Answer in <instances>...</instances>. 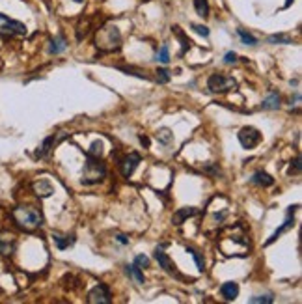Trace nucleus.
Wrapping results in <instances>:
<instances>
[{"instance_id":"nucleus-15","label":"nucleus","mask_w":302,"mask_h":304,"mask_svg":"<svg viewBox=\"0 0 302 304\" xmlns=\"http://www.w3.org/2000/svg\"><path fill=\"white\" fill-rule=\"evenodd\" d=\"M220 295L226 298V300H235L237 295H239V285H237V282H224V284L220 285Z\"/></svg>"},{"instance_id":"nucleus-9","label":"nucleus","mask_w":302,"mask_h":304,"mask_svg":"<svg viewBox=\"0 0 302 304\" xmlns=\"http://www.w3.org/2000/svg\"><path fill=\"white\" fill-rule=\"evenodd\" d=\"M63 138H67V133H58V134H50L49 138L43 140V144H41V147H39L38 151H36V155L38 157H43V155H47V153L52 149V147L56 146L58 142H62Z\"/></svg>"},{"instance_id":"nucleus-21","label":"nucleus","mask_w":302,"mask_h":304,"mask_svg":"<svg viewBox=\"0 0 302 304\" xmlns=\"http://www.w3.org/2000/svg\"><path fill=\"white\" fill-rule=\"evenodd\" d=\"M237 36H239L241 41L245 45H250V47H256V45H258V39L254 38L250 32H246L245 28H237Z\"/></svg>"},{"instance_id":"nucleus-17","label":"nucleus","mask_w":302,"mask_h":304,"mask_svg":"<svg viewBox=\"0 0 302 304\" xmlns=\"http://www.w3.org/2000/svg\"><path fill=\"white\" fill-rule=\"evenodd\" d=\"M65 49H67V43H65V38H63V36H56L49 45L50 54H60V52H63Z\"/></svg>"},{"instance_id":"nucleus-28","label":"nucleus","mask_w":302,"mask_h":304,"mask_svg":"<svg viewBox=\"0 0 302 304\" xmlns=\"http://www.w3.org/2000/svg\"><path fill=\"white\" fill-rule=\"evenodd\" d=\"M170 79H172V73L168 69H159L157 71V81L161 84H166L168 81H170Z\"/></svg>"},{"instance_id":"nucleus-1","label":"nucleus","mask_w":302,"mask_h":304,"mask_svg":"<svg viewBox=\"0 0 302 304\" xmlns=\"http://www.w3.org/2000/svg\"><path fill=\"white\" fill-rule=\"evenodd\" d=\"M13 220L17 222V226L26 232H32V230L39 228L43 224V215L41 211L32 207V205H19L13 209Z\"/></svg>"},{"instance_id":"nucleus-36","label":"nucleus","mask_w":302,"mask_h":304,"mask_svg":"<svg viewBox=\"0 0 302 304\" xmlns=\"http://www.w3.org/2000/svg\"><path fill=\"white\" fill-rule=\"evenodd\" d=\"M75 2H84V0H75Z\"/></svg>"},{"instance_id":"nucleus-31","label":"nucleus","mask_w":302,"mask_h":304,"mask_svg":"<svg viewBox=\"0 0 302 304\" xmlns=\"http://www.w3.org/2000/svg\"><path fill=\"white\" fill-rule=\"evenodd\" d=\"M192 28H194V32H198L200 36H203V38H207L209 36V28L203 25H192Z\"/></svg>"},{"instance_id":"nucleus-13","label":"nucleus","mask_w":302,"mask_h":304,"mask_svg":"<svg viewBox=\"0 0 302 304\" xmlns=\"http://www.w3.org/2000/svg\"><path fill=\"white\" fill-rule=\"evenodd\" d=\"M32 189L36 192V196H39V198H49L54 194V187H52L50 181H47V179H39V181H36V183L32 185Z\"/></svg>"},{"instance_id":"nucleus-30","label":"nucleus","mask_w":302,"mask_h":304,"mask_svg":"<svg viewBox=\"0 0 302 304\" xmlns=\"http://www.w3.org/2000/svg\"><path fill=\"white\" fill-rule=\"evenodd\" d=\"M274 298H272V295H259V297H252L250 302L252 304H258V302H265V304H271Z\"/></svg>"},{"instance_id":"nucleus-35","label":"nucleus","mask_w":302,"mask_h":304,"mask_svg":"<svg viewBox=\"0 0 302 304\" xmlns=\"http://www.w3.org/2000/svg\"><path fill=\"white\" fill-rule=\"evenodd\" d=\"M291 4H293V0H287V2H285V8H289Z\"/></svg>"},{"instance_id":"nucleus-4","label":"nucleus","mask_w":302,"mask_h":304,"mask_svg":"<svg viewBox=\"0 0 302 304\" xmlns=\"http://www.w3.org/2000/svg\"><path fill=\"white\" fill-rule=\"evenodd\" d=\"M207 88L213 92V94H224V92H230V90H235L237 88V83L233 77H228V75H211L207 81Z\"/></svg>"},{"instance_id":"nucleus-32","label":"nucleus","mask_w":302,"mask_h":304,"mask_svg":"<svg viewBox=\"0 0 302 304\" xmlns=\"http://www.w3.org/2000/svg\"><path fill=\"white\" fill-rule=\"evenodd\" d=\"M237 62V54L233 51H230V52H226V56H224V63H235Z\"/></svg>"},{"instance_id":"nucleus-5","label":"nucleus","mask_w":302,"mask_h":304,"mask_svg":"<svg viewBox=\"0 0 302 304\" xmlns=\"http://www.w3.org/2000/svg\"><path fill=\"white\" fill-rule=\"evenodd\" d=\"M0 34H4V36H25L26 26L19 21H13L8 15L0 13Z\"/></svg>"},{"instance_id":"nucleus-3","label":"nucleus","mask_w":302,"mask_h":304,"mask_svg":"<svg viewBox=\"0 0 302 304\" xmlns=\"http://www.w3.org/2000/svg\"><path fill=\"white\" fill-rule=\"evenodd\" d=\"M86 165H84V172H82V183L84 185H95L99 183L101 179L107 176V168L103 165V161L99 157L88 155L86 153Z\"/></svg>"},{"instance_id":"nucleus-23","label":"nucleus","mask_w":302,"mask_h":304,"mask_svg":"<svg viewBox=\"0 0 302 304\" xmlns=\"http://www.w3.org/2000/svg\"><path fill=\"white\" fill-rule=\"evenodd\" d=\"M194 8H196V13L203 17V19H207L209 17V2L207 0H194Z\"/></svg>"},{"instance_id":"nucleus-22","label":"nucleus","mask_w":302,"mask_h":304,"mask_svg":"<svg viewBox=\"0 0 302 304\" xmlns=\"http://www.w3.org/2000/svg\"><path fill=\"white\" fill-rule=\"evenodd\" d=\"M125 273L129 274V276H132L138 284H144L145 282L144 274H142V269H138L136 265H125Z\"/></svg>"},{"instance_id":"nucleus-34","label":"nucleus","mask_w":302,"mask_h":304,"mask_svg":"<svg viewBox=\"0 0 302 304\" xmlns=\"http://www.w3.org/2000/svg\"><path fill=\"white\" fill-rule=\"evenodd\" d=\"M140 142H142V144H144L145 147L149 146V138H145V136H140Z\"/></svg>"},{"instance_id":"nucleus-18","label":"nucleus","mask_w":302,"mask_h":304,"mask_svg":"<svg viewBox=\"0 0 302 304\" xmlns=\"http://www.w3.org/2000/svg\"><path fill=\"white\" fill-rule=\"evenodd\" d=\"M261 107H263L265 110H276V108L280 107V95H278V94H269L263 99Z\"/></svg>"},{"instance_id":"nucleus-10","label":"nucleus","mask_w":302,"mask_h":304,"mask_svg":"<svg viewBox=\"0 0 302 304\" xmlns=\"http://www.w3.org/2000/svg\"><path fill=\"white\" fill-rule=\"evenodd\" d=\"M295 211H296V207H289V209H287V216H285L283 224L276 230V232H274V234H272V237L269 239V241H267V245L274 243V241L278 239V237H280V235L283 234V232H287V230L293 228V224H295Z\"/></svg>"},{"instance_id":"nucleus-11","label":"nucleus","mask_w":302,"mask_h":304,"mask_svg":"<svg viewBox=\"0 0 302 304\" xmlns=\"http://www.w3.org/2000/svg\"><path fill=\"white\" fill-rule=\"evenodd\" d=\"M15 235L10 234V232H0V254L4 256H10V254L15 250Z\"/></svg>"},{"instance_id":"nucleus-20","label":"nucleus","mask_w":302,"mask_h":304,"mask_svg":"<svg viewBox=\"0 0 302 304\" xmlns=\"http://www.w3.org/2000/svg\"><path fill=\"white\" fill-rule=\"evenodd\" d=\"M157 140L163 144V146H172V142H174V133H172L170 129L163 127V129H159L157 131Z\"/></svg>"},{"instance_id":"nucleus-7","label":"nucleus","mask_w":302,"mask_h":304,"mask_svg":"<svg viewBox=\"0 0 302 304\" xmlns=\"http://www.w3.org/2000/svg\"><path fill=\"white\" fill-rule=\"evenodd\" d=\"M112 295H110V289H108L105 284L95 285L94 289L88 293V302L90 304H110L112 300Z\"/></svg>"},{"instance_id":"nucleus-24","label":"nucleus","mask_w":302,"mask_h":304,"mask_svg":"<svg viewBox=\"0 0 302 304\" xmlns=\"http://www.w3.org/2000/svg\"><path fill=\"white\" fill-rule=\"evenodd\" d=\"M187 252L194 258V261H196V265H198V271L200 273H203L205 271V263H203V258H201V254L198 252V250H194V248H187Z\"/></svg>"},{"instance_id":"nucleus-25","label":"nucleus","mask_w":302,"mask_h":304,"mask_svg":"<svg viewBox=\"0 0 302 304\" xmlns=\"http://www.w3.org/2000/svg\"><path fill=\"white\" fill-rule=\"evenodd\" d=\"M155 60L161 62V63L170 62V51H168V45H163V47H161V51L157 52V58H155Z\"/></svg>"},{"instance_id":"nucleus-16","label":"nucleus","mask_w":302,"mask_h":304,"mask_svg":"<svg viewBox=\"0 0 302 304\" xmlns=\"http://www.w3.org/2000/svg\"><path fill=\"white\" fill-rule=\"evenodd\" d=\"M250 181L254 185H259V187H271V185H274V178H271V176L265 174V172H256L250 178Z\"/></svg>"},{"instance_id":"nucleus-12","label":"nucleus","mask_w":302,"mask_h":304,"mask_svg":"<svg viewBox=\"0 0 302 304\" xmlns=\"http://www.w3.org/2000/svg\"><path fill=\"white\" fill-rule=\"evenodd\" d=\"M120 165H121V174H123L125 178H129L132 172H134V168L140 165V155L138 153H129Z\"/></svg>"},{"instance_id":"nucleus-8","label":"nucleus","mask_w":302,"mask_h":304,"mask_svg":"<svg viewBox=\"0 0 302 304\" xmlns=\"http://www.w3.org/2000/svg\"><path fill=\"white\" fill-rule=\"evenodd\" d=\"M155 260L159 261V265L163 267V269L168 274H172V276H176V278H181L183 280V276L179 274V271H177V267L174 265V261H172L170 258H168V256L164 254V250L161 247L155 248Z\"/></svg>"},{"instance_id":"nucleus-2","label":"nucleus","mask_w":302,"mask_h":304,"mask_svg":"<svg viewBox=\"0 0 302 304\" xmlns=\"http://www.w3.org/2000/svg\"><path fill=\"white\" fill-rule=\"evenodd\" d=\"M95 45L101 52H114L121 47V34L118 30V26L107 25L103 26L97 32V38H95Z\"/></svg>"},{"instance_id":"nucleus-27","label":"nucleus","mask_w":302,"mask_h":304,"mask_svg":"<svg viewBox=\"0 0 302 304\" xmlns=\"http://www.w3.org/2000/svg\"><path fill=\"white\" fill-rule=\"evenodd\" d=\"M101 153H103V142L101 140H95L92 147L88 149V155H94V157H101Z\"/></svg>"},{"instance_id":"nucleus-29","label":"nucleus","mask_w":302,"mask_h":304,"mask_svg":"<svg viewBox=\"0 0 302 304\" xmlns=\"http://www.w3.org/2000/svg\"><path fill=\"white\" fill-rule=\"evenodd\" d=\"M134 265L138 267V269H147V267H149V260H147L145 256H142V254H140V256H136V258H134Z\"/></svg>"},{"instance_id":"nucleus-6","label":"nucleus","mask_w":302,"mask_h":304,"mask_svg":"<svg viewBox=\"0 0 302 304\" xmlns=\"http://www.w3.org/2000/svg\"><path fill=\"white\" fill-rule=\"evenodd\" d=\"M237 136H239V142L243 144V147H246V149L258 146L261 142V133L254 127H243Z\"/></svg>"},{"instance_id":"nucleus-14","label":"nucleus","mask_w":302,"mask_h":304,"mask_svg":"<svg viewBox=\"0 0 302 304\" xmlns=\"http://www.w3.org/2000/svg\"><path fill=\"white\" fill-rule=\"evenodd\" d=\"M196 213H198V209H196V207H181V209H177L176 213H174V216H172V222H174L176 226H181L183 222L187 220V218H190V216H194Z\"/></svg>"},{"instance_id":"nucleus-33","label":"nucleus","mask_w":302,"mask_h":304,"mask_svg":"<svg viewBox=\"0 0 302 304\" xmlns=\"http://www.w3.org/2000/svg\"><path fill=\"white\" fill-rule=\"evenodd\" d=\"M116 239H118V243H121V245H129V239H127V235H116Z\"/></svg>"},{"instance_id":"nucleus-26","label":"nucleus","mask_w":302,"mask_h":304,"mask_svg":"<svg viewBox=\"0 0 302 304\" xmlns=\"http://www.w3.org/2000/svg\"><path fill=\"white\" fill-rule=\"evenodd\" d=\"M267 41H269V43H291V38L289 36H283V34H274V36H269V38H267Z\"/></svg>"},{"instance_id":"nucleus-19","label":"nucleus","mask_w":302,"mask_h":304,"mask_svg":"<svg viewBox=\"0 0 302 304\" xmlns=\"http://www.w3.org/2000/svg\"><path fill=\"white\" fill-rule=\"evenodd\" d=\"M52 239H54V243H56V247L60 248V250H65L67 247H71L73 245V237H69V235H62V234H52Z\"/></svg>"}]
</instances>
